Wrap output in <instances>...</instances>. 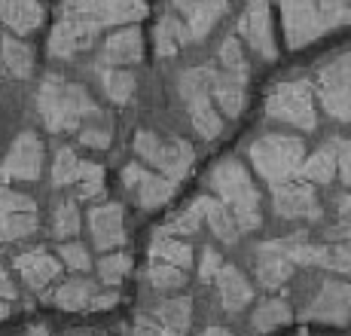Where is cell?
I'll list each match as a JSON object with an SVG mask.
<instances>
[{
	"instance_id": "1f68e13d",
	"label": "cell",
	"mask_w": 351,
	"mask_h": 336,
	"mask_svg": "<svg viewBox=\"0 0 351 336\" xmlns=\"http://www.w3.org/2000/svg\"><path fill=\"white\" fill-rule=\"evenodd\" d=\"M290 318H293V312H290V306L285 300H266L263 306H256L251 327H254V333H272L278 327H285Z\"/></svg>"
},
{
	"instance_id": "836d02e7",
	"label": "cell",
	"mask_w": 351,
	"mask_h": 336,
	"mask_svg": "<svg viewBox=\"0 0 351 336\" xmlns=\"http://www.w3.org/2000/svg\"><path fill=\"white\" fill-rule=\"evenodd\" d=\"M147 285L159 293L180 291V287L186 285V269H178L171 263H156V260H153L150 269H147Z\"/></svg>"
},
{
	"instance_id": "3957f363",
	"label": "cell",
	"mask_w": 351,
	"mask_h": 336,
	"mask_svg": "<svg viewBox=\"0 0 351 336\" xmlns=\"http://www.w3.org/2000/svg\"><path fill=\"white\" fill-rule=\"evenodd\" d=\"M278 6L290 49H302V46L339 31L342 25H348L351 16L348 0H278Z\"/></svg>"
},
{
	"instance_id": "ee69618b",
	"label": "cell",
	"mask_w": 351,
	"mask_h": 336,
	"mask_svg": "<svg viewBox=\"0 0 351 336\" xmlns=\"http://www.w3.org/2000/svg\"><path fill=\"white\" fill-rule=\"evenodd\" d=\"M117 300H119V293H117V291H98V293H95V300H92V306H89V312H101V309L117 306Z\"/></svg>"
},
{
	"instance_id": "cb8c5ba5",
	"label": "cell",
	"mask_w": 351,
	"mask_h": 336,
	"mask_svg": "<svg viewBox=\"0 0 351 336\" xmlns=\"http://www.w3.org/2000/svg\"><path fill=\"white\" fill-rule=\"evenodd\" d=\"M193 205H195V211H199L202 224H208V230L217 235L223 245H235V241H239V235H241L239 226H235L229 208L217 196H199Z\"/></svg>"
},
{
	"instance_id": "bcb514c9",
	"label": "cell",
	"mask_w": 351,
	"mask_h": 336,
	"mask_svg": "<svg viewBox=\"0 0 351 336\" xmlns=\"http://www.w3.org/2000/svg\"><path fill=\"white\" fill-rule=\"evenodd\" d=\"M199 336H235V333H229V331H223V327H205Z\"/></svg>"
},
{
	"instance_id": "484cf974",
	"label": "cell",
	"mask_w": 351,
	"mask_h": 336,
	"mask_svg": "<svg viewBox=\"0 0 351 336\" xmlns=\"http://www.w3.org/2000/svg\"><path fill=\"white\" fill-rule=\"evenodd\" d=\"M98 293V285L89 278H73V281H64V285H58L56 291L49 293V300L56 302L58 309H67V312H83V309L92 306V300H95Z\"/></svg>"
},
{
	"instance_id": "74e56055",
	"label": "cell",
	"mask_w": 351,
	"mask_h": 336,
	"mask_svg": "<svg viewBox=\"0 0 351 336\" xmlns=\"http://www.w3.org/2000/svg\"><path fill=\"white\" fill-rule=\"evenodd\" d=\"M128 272H132V257L123 251H117V254L110 251L107 257H101V263H98V278L104 281L107 287H117Z\"/></svg>"
},
{
	"instance_id": "d6986e66",
	"label": "cell",
	"mask_w": 351,
	"mask_h": 336,
	"mask_svg": "<svg viewBox=\"0 0 351 336\" xmlns=\"http://www.w3.org/2000/svg\"><path fill=\"white\" fill-rule=\"evenodd\" d=\"M208 92L214 98V107L220 110V117H239L245 110L247 101V80H239L226 71L208 67Z\"/></svg>"
},
{
	"instance_id": "f1b7e54d",
	"label": "cell",
	"mask_w": 351,
	"mask_h": 336,
	"mask_svg": "<svg viewBox=\"0 0 351 336\" xmlns=\"http://www.w3.org/2000/svg\"><path fill=\"white\" fill-rule=\"evenodd\" d=\"M190 43V34H186L184 22H180L174 12H162L156 22V52L162 58L178 56L180 46Z\"/></svg>"
},
{
	"instance_id": "8fae6325",
	"label": "cell",
	"mask_w": 351,
	"mask_h": 336,
	"mask_svg": "<svg viewBox=\"0 0 351 336\" xmlns=\"http://www.w3.org/2000/svg\"><path fill=\"white\" fill-rule=\"evenodd\" d=\"M348 67H351V58H348V52L342 49L339 56L330 58L318 73L321 107L336 119V123H348V80H351Z\"/></svg>"
},
{
	"instance_id": "f6af8a7d",
	"label": "cell",
	"mask_w": 351,
	"mask_h": 336,
	"mask_svg": "<svg viewBox=\"0 0 351 336\" xmlns=\"http://www.w3.org/2000/svg\"><path fill=\"white\" fill-rule=\"evenodd\" d=\"M16 297V285H12V278L6 275V269L0 266V300H12Z\"/></svg>"
},
{
	"instance_id": "ba28073f",
	"label": "cell",
	"mask_w": 351,
	"mask_h": 336,
	"mask_svg": "<svg viewBox=\"0 0 351 336\" xmlns=\"http://www.w3.org/2000/svg\"><path fill=\"white\" fill-rule=\"evenodd\" d=\"M178 92L184 101L186 113H190L193 129L202 134L205 141H214L223 132V117L214 107V98L208 92V67H190V71L180 73L178 80Z\"/></svg>"
},
{
	"instance_id": "ac0fdd59",
	"label": "cell",
	"mask_w": 351,
	"mask_h": 336,
	"mask_svg": "<svg viewBox=\"0 0 351 336\" xmlns=\"http://www.w3.org/2000/svg\"><path fill=\"white\" fill-rule=\"evenodd\" d=\"M348 285L346 281H327L315 300L302 309L306 321H327V324H348Z\"/></svg>"
},
{
	"instance_id": "277c9868",
	"label": "cell",
	"mask_w": 351,
	"mask_h": 336,
	"mask_svg": "<svg viewBox=\"0 0 351 336\" xmlns=\"http://www.w3.org/2000/svg\"><path fill=\"white\" fill-rule=\"evenodd\" d=\"M211 190L217 193V199L223 202L232 214L239 232H254L263 224L260 211V193H256L251 174L245 171V165L239 159H223L211 171Z\"/></svg>"
},
{
	"instance_id": "4fadbf2b",
	"label": "cell",
	"mask_w": 351,
	"mask_h": 336,
	"mask_svg": "<svg viewBox=\"0 0 351 336\" xmlns=\"http://www.w3.org/2000/svg\"><path fill=\"white\" fill-rule=\"evenodd\" d=\"M123 184L125 190L134 196V202H138L144 211H156V208H162L165 202H171L174 190H178V184L168 178H162L159 171H153V168L147 165H125L123 168Z\"/></svg>"
},
{
	"instance_id": "9a60e30c",
	"label": "cell",
	"mask_w": 351,
	"mask_h": 336,
	"mask_svg": "<svg viewBox=\"0 0 351 336\" xmlns=\"http://www.w3.org/2000/svg\"><path fill=\"white\" fill-rule=\"evenodd\" d=\"M272 208L278 217L285 220H321V202L318 193H315V184H296V180H287V184L272 187Z\"/></svg>"
},
{
	"instance_id": "d6a6232c",
	"label": "cell",
	"mask_w": 351,
	"mask_h": 336,
	"mask_svg": "<svg viewBox=\"0 0 351 336\" xmlns=\"http://www.w3.org/2000/svg\"><path fill=\"white\" fill-rule=\"evenodd\" d=\"M80 208H77V202L73 199H62L56 205V211H52V235H56L58 241H67V239H73V235L80 232Z\"/></svg>"
},
{
	"instance_id": "6da1fadb",
	"label": "cell",
	"mask_w": 351,
	"mask_h": 336,
	"mask_svg": "<svg viewBox=\"0 0 351 336\" xmlns=\"http://www.w3.org/2000/svg\"><path fill=\"white\" fill-rule=\"evenodd\" d=\"M147 16V0H62L58 22L49 34V56L73 58L95 43L110 25H132Z\"/></svg>"
},
{
	"instance_id": "e575fe53",
	"label": "cell",
	"mask_w": 351,
	"mask_h": 336,
	"mask_svg": "<svg viewBox=\"0 0 351 336\" xmlns=\"http://www.w3.org/2000/svg\"><path fill=\"white\" fill-rule=\"evenodd\" d=\"M77 171H80V156L71 147H58L56 159H52V187L56 190H67L77 184Z\"/></svg>"
},
{
	"instance_id": "7402d4cb",
	"label": "cell",
	"mask_w": 351,
	"mask_h": 336,
	"mask_svg": "<svg viewBox=\"0 0 351 336\" xmlns=\"http://www.w3.org/2000/svg\"><path fill=\"white\" fill-rule=\"evenodd\" d=\"M214 281H217L220 306H223L229 315H239L241 309H247V302L254 300V287H251V281L241 275V269H235L229 263H220Z\"/></svg>"
},
{
	"instance_id": "5b68a950",
	"label": "cell",
	"mask_w": 351,
	"mask_h": 336,
	"mask_svg": "<svg viewBox=\"0 0 351 336\" xmlns=\"http://www.w3.org/2000/svg\"><path fill=\"white\" fill-rule=\"evenodd\" d=\"M251 163L256 168L266 184L278 187L287 180L300 178V165L306 159V144L296 134H285V132H272V134H260L251 147Z\"/></svg>"
},
{
	"instance_id": "f546056e",
	"label": "cell",
	"mask_w": 351,
	"mask_h": 336,
	"mask_svg": "<svg viewBox=\"0 0 351 336\" xmlns=\"http://www.w3.org/2000/svg\"><path fill=\"white\" fill-rule=\"evenodd\" d=\"M300 178L306 184H330L336 178V153H333V144H324L321 150H315L308 159H302L300 165Z\"/></svg>"
},
{
	"instance_id": "8d00e7d4",
	"label": "cell",
	"mask_w": 351,
	"mask_h": 336,
	"mask_svg": "<svg viewBox=\"0 0 351 336\" xmlns=\"http://www.w3.org/2000/svg\"><path fill=\"white\" fill-rule=\"evenodd\" d=\"M220 64H223V71L232 73V77L247 80V73H251V64H247L245 49H241L239 37H226L223 40V46H220Z\"/></svg>"
},
{
	"instance_id": "7dc6e473",
	"label": "cell",
	"mask_w": 351,
	"mask_h": 336,
	"mask_svg": "<svg viewBox=\"0 0 351 336\" xmlns=\"http://www.w3.org/2000/svg\"><path fill=\"white\" fill-rule=\"evenodd\" d=\"M25 336H49V331H46V324H37V327H31Z\"/></svg>"
},
{
	"instance_id": "83f0119b",
	"label": "cell",
	"mask_w": 351,
	"mask_h": 336,
	"mask_svg": "<svg viewBox=\"0 0 351 336\" xmlns=\"http://www.w3.org/2000/svg\"><path fill=\"white\" fill-rule=\"evenodd\" d=\"M98 73V83L101 89H104V95L113 101V104H128L134 95V89H138V80H134V73L128 71H119V67H110V64H98L95 67Z\"/></svg>"
},
{
	"instance_id": "7a4b0ae2",
	"label": "cell",
	"mask_w": 351,
	"mask_h": 336,
	"mask_svg": "<svg viewBox=\"0 0 351 336\" xmlns=\"http://www.w3.org/2000/svg\"><path fill=\"white\" fill-rule=\"evenodd\" d=\"M37 113L43 125L56 134L80 132L83 123L104 119V110L80 83H71L62 73H46L37 89Z\"/></svg>"
},
{
	"instance_id": "ab89813d",
	"label": "cell",
	"mask_w": 351,
	"mask_h": 336,
	"mask_svg": "<svg viewBox=\"0 0 351 336\" xmlns=\"http://www.w3.org/2000/svg\"><path fill=\"white\" fill-rule=\"evenodd\" d=\"M58 257H62V263L71 269V272H89V269H92L89 248H86L83 241H71V239H67L64 245H58Z\"/></svg>"
},
{
	"instance_id": "30bf717a",
	"label": "cell",
	"mask_w": 351,
	"mask_h": 336,
	"mask_svg": "<svg viewBox=\"0 0 351 336\" xmlns=\"http://www.w3.org/2000/svg\"><path fill=\"white\" fill-rule=\"evenodd\" d=\"M40 230V208L28 193L0 187V245L31 239Z\"/></svg>"
},
{
	"instance_id": "4316f807",
	"label": "cell",
	"mask_w": 351,
	"mask_h": 336,
	"mask_svg": "<svg viewBox=\"0 0 351 336\" xmlns=\"http://www.w3.org/2000/svg\"><path fill=\"white\" fill-rule=\"evenodd\" d=\"M0 62H3L6 73H12L16 80H28L34 73V52H31V46L25 43V40L12 37V34H6V37L0 40Z\"/></svg>"
},
{
	"instance_id": "52a82bcc",
	"label": "cell",
	"mask_w": 351,
	"mask_h": 336,
	"mask_svg": "<svg viewBox=\"0 0 351 336\" xmlns=\"http://www.w3.org/2000/svg\"><path fill=\"white\" fill-rule=\"evenodd\" d=\"M266 113L275 123H287L293 129L315 132L318 129V107L308 80H285L266 98Z\"/></svg>"
},
{
	"instance_id": "2e32d148",
	"label": "cell",
	"mask_w": 351,
	"mask_h": 336,
	"mask_svg": "<svg viewBox=\"0 0 351 336\" xmlns=\"http://www.w3.org/2000/svg\"><path fill=\"white\" fill-rule=\"evenodd\" d=\"M168 3L180 12L178 19L190 34V43L205 40L229 10V0H168Z\"/></svg>"
},
{
	"instance_id": "603a6c76",
	"label": "cell",
	"mask_w": 351,
	"mask_h": 336,
	"mask_svg": "<svg viewBox=\"0 0 351 336\" xmlns=\"http://www.w3.org/2000/svg\"><path fill=\"white\" fill-rule=\"evenodd\" d=\"M293 272H296V266L290 263V260L272 245V241L256 245V281H260L263 287L275 291V287H281L285 281H290V275Z\"/></svg>"
},
{
	"instance_id": "5bb4252c",
	"label": "cell",
	"mask_w": 351,
	"mask_h": 336,
	"mask_svg": "<svg viewBox=\"0 0 351 336\" xmlns=\"http://www.w3.org/2000/svg\"><path fill=\"white\" fill-rule=\"evenodd\" d=\"M43 174V141L34 132H22L12 141L6 159L0 163V178L3 180H22L31 184Z\"/></svg>"
},
{
	"instance_id": "8992f818",
	"label": "cell",
	"mask_w": 351,
	"mask_h": 336,
	"mask_svg": "<svg viewBox=\"0 0 351 336\" xmlns=\"http://www.w3.org/2000/svg\"><path fill=\"white\" fill-rule=\"evenodd\" d=\"M134 153H138L153 171H159L162 178L174 180V184H180V180L193 171V163H195V153L186 141L165 138V134H156V132L134 134Z\"/></svg>"
},
{
	"instance_id": "d590c367",
	"label": "cell",
	"mask_w": 351,
	"mask_h": 336,
	"mask_svg": "<svg viewBox=\"0 0 351 336\" xmlns=\"http://www.w3.org/2000/svg\"><path fill=\"white\" fill-rule=\"evenodd\" d=\"M73 187L80 190L83 199H101L104 196V168H101L98 163H86V159H80L77 184Z\"/></svg>"
},
{
	"instance_id": "c3c4849f",
	"label": "cell",
	"mask_w": 351,
	"mask_h": 336,
	"mask_svg": "<svg viewBox=\"0 0 351 336\" xmlns=\"http://www.w3.org/2000/svg\"><path fill=\"white\" fill-rule=\"evenodd\" d=\"M3 318H10V302L0 300V321H3Z\"/></svg>"
},
{
	"instance_id": "ffe728a7",
	"label": "cell",
	"mask_w": 351,
	"mask_h": 336,
	"mask_svg": "<svg viewBox=\"0 0 351 336\" xmlns=\"http://www.w3.org/2000/svg\"><path fill=\"white\" fill-rule=\"evenodd\" d=\"M12 266H16V272L22 275V281L31 287V291H43V287H49L52 281L62 275V260L52 257V254L43 251V248L28 251V254H19Z\"/></svg>"
},
{
	"instance_id": "b9f144b4",
	"label": "cell",
	"mask_w": 351,
	"mask_h": 336,
	"mask_svg": "<svg viewBox=\"0 0 351 336\" xmlns=\"http://www.w3.org/2000/svg\"><path fill=\"white\" fill-rule=\"evenodd\" d=\"M330 144H333V153H336V174H339V180L348 187V180H351V168H348V141H346V138H333Z\"/></svg>"
},
{
	"instance_id": "d4e9b609",
	"label": "cell",
	"mask_w": 351,
	"mask_h": 336,
	"mask_svg": "<svg viewBox=\"0 0 351 336\" xmlns=\"http://www.w3.org/2000/svg\"><path fill=\"white\" fill-rule=\"evenodd\" d=\"M43 16L46 10L40 0H3L0 10V22L12 34H34L43 25Z\"/></svg>"
},
{
	"instance_id": "4dcf8cb0",
	"label": "cell",
	"mask_w": 351,
	"mask_h": 336,
	"mask_svg": "<svg viewBox=\"0 0 351 336\" xmlns=\"http://www.w3.org/2000/svg\"><path fill=\"white\" fill-rule=\"evenodd\" d=\"M150 257L156 263H171L178 269H190L193 266V248L184 239H171V235H153L150 245Z\"/></svg>"
},
{
	"instance_id": "7bdbcfd3",
	"label": "cell",
	"mask_w": 351,
	"mask_h": 336,
	"mask_svg": "<svg viewBox=\"0 0 351 336\" xmlns=\"http://www.w3.org/2000/svg\"><path fill=\"white\" fill-rule=\"evenodd\" d=\"M220 263H223V260H220V254L214 251V248H205V251H202V263H199V278L202 281H214Z\"/></svg>"
},
{
	"instance_id": "f35d334b",
	"label": "cell",
	"mask_w": 351,
	"mask_h": 336,
	"mask_svg": "<svg viewBox=\"0 0 351 336\" xmlns=\"http://www.w3.org/2000/svg\"><path fill=\"white\" fill-rule=\"evenodd\" d=\"M202 230V217L199 211H195V205H190L184 214H178V217H171L165 226H159L156 235H171V239H190Z\"/></svg>"
},
{
	"instance_id": "e0dca14e",
	"label": "cell",
	"mask_w": 351,
	"mask_h": 336,
	"mask_svg": "<svg viewBox=\"0 0 351 336\" xmlns=\"http://www.w3.org/2000/svg\"><path fill=\"white\" fill-rule=\"evenodd\" d=\"M92 245L98 251H117L125 245V211L119 202H104L89 211Z\"/></svg>"
},
{
	"instance_id": "7c38bea8",
	"label": "cell",
	"mask_w": 351,
	"mask_h": 336,
	"mask_svg": "<svg viewBox=\"0 0 351 336\" xmlns=\"http://www.w3.org/2000/svg\"><path fill=\"white\" fill-rule=\"evenodd\" d=\"M239 37L245 40L247 49H254L263 62H275L278 58L269 0H247L245 12L239 16Z\"/></svg>"
},
{
	"instance_id": "9c48e42d",
	"label": "cell",
	"mask_w": 351,
	"mask_h": 336,
	"mask_svg": "<svg viewBox=\"0 0 351 336\" xmlns=\"http://www.w3.org/2000/svg\"><path fill=\"white\" fill-rule=\"evenodd\" d=\"M193 321V300L171 297L134 315L132 336H184Z\"/></svg>"
},
{
	"instance_id": "60d3db41",
	"label": "cell",
	"mask_w": 351,
	"mask_h": 336,
	"mask_svg": "<svg viewBox=\"0 0 351 336\" xmlns=\"http://www.w3.org/2000/svg\"><path fill=\"white\" fill-rule=\"evenodd\" d=\"M80 144L92 147V150H107L113 144V129L104 125V119H92V123L80 125Z\"/></svg>"
},
{
	"instance_id": "44dd1931",
	"label": "cell",
	"mask_w": 351,
	"mask_h": 336,
	"mask_svg": "<svg viewBox=\"0 0 351 336\" xmlns=\"http://www.w3.org/2000/svg\"><path fill=\"white\" fill-rule=\"evenodd\" d=\"M144 58V37H141L138 25H128V28L113 31L104 40V49H101V64H138Z\"/></svg>"
}]
</instances>
